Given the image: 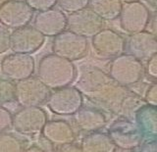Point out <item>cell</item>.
<instances>
[{
	"label": "cell",
	"mask_w": 157,
	"mask_h": 152,
	"mask_svg": "<svg viewBox=\"0 0 157 152\" xmlns=\"http://www.w3.org/2000/svg\"><path fill=\"white\" fill-rule=\"evenodd\" d=\"M37 77L49 89H57L71 86L77 78V69L72 61L51 53L40 59Z\"/></svg>",
	"instance_id": "cell-1"
},
{
	"label": "cell",
	"mask_w": 157,
	"mask_h": 152,
	"mask_svg": "<svg viewBox=\"0 0 157 152\" xmlns=\"http://www.w3.org/2000/svg\"><path fill=\"white\" fill-rule=\"evenodd\" d=\"M144 74V66L141 60L130 53H122L121 55L113 58L108 71V75L113 81L126 87L140 82Z\"/></svg>",
	"instance_id": "cell-2"
},
{
	"label": "cell",
	"mask_w": 157,
	"mask_h": 152,
	"mask_svg": "<svg viewBox=\"0 0 157 152\" xmlns=\"http://www.w3.org/2000/svg\"><path fill=\"white\" fill-rule=\"evenodd\" d=\"M46 104L55 115L73 116L82 107L83 96L78 87L67 86L50 92Z\"/></svg>",
	"instance_id": "cell-3"
},
{
	"label": "cell",
	"mask_w": 157,
	"mask_h": 152,
	"mask_svg": "<svg viewBox=\"0 0 157 152\" xmlns=\"http://www.w3.org/2000/svg\"><path fill=\"white\" fill-rule=\"evenodd\" d=\"M52 52L70 61H78L88 52L87 38L71 31H64L54 36L51 44Z\"/></svg>",
	"instance_id": "cell-4"
},
{
	"label": "cell",
	"mask_w": 157,
	"mask_h": 152,
	"mask_svg": "<svg viewBox=\"0 0 157 152\" xmlns=\"http://www.w3.org/2000/svg\"><path fill=\"white\" fill-rule=\"evenodd\" d=\"M50 89L38 77H29L15 83V100L22 107L39 106L46 102Z\"/></svg>",
	"instance_id": "cell-5"
},
{
	"label": "cell",
	"mask_w": 157,
	"mask_h": 152,
	"mask_svg": "<svg viewBox=\"0 0 157 152\" xmlns=\"http://www.w3.org/2000/svg\"><path fill=\"white\" fill-rule=\"evenodd\" d=\"M108 135L117 148L126 151L136 149L144 140L142 132L136 123L123 117L110 126Z\"/></svg>",
	"instance_id": "cell-6"
},
{
	"label": "cell",
	"mask_w": 157,
	"mask_h": 152,
	"mask_svg": "<svg viewBox=\"0 0 157 152\" xmlns=\"http://www.w3.org/2000/svg\"><path fill=\"white\" fill-rule=\"evenodd\" d=\"M47 121L46 112L39 106L23 107L13 115L12 127L19 134L33 136L41 134Z\"/></svg>",
	"instance_id": "cell-7"
},
{
	"label": "cell",
	"mask_w": 157,
	"mask_h": 152,
	"mask_svg": "<svg viewBox=\"0 0 157 152\" xmlns=\"http://www.w3.org/2000/svg\"><path fill=\"white\" fill-rule=\"evenodd\" d=\"M33 18V10L25 0H5L0 4V24L7 28L26 27Z\"/></svg>",
	"instance_id": "cell-8"
},
{
	"label": "cell",
	"mask_w": 157,
	"mask_h": 152,
	"mask_svg": "<svg viewBox=\"0 0 157 152\" xmlns=\"http://www.w3.org/2000/svg\"><path fill=\"white\" fill-rule=\"evenodd\" d=\"M151 17L148 7L140 1L125 3L119 15L120 27L128 33L145 31Z\"/></svg>",
	"instance_id": "cell-9"
},
{
	"label": "cell",
	"mask_w": 157,
	"mask_h": 152,
	"mask_svg": "<svg viewBox=\"0 0 157 152\" xmlns=\"http://www.w3.org/2000/svg\"><path fill=\"white\" fill-rule=\"evenodd\" d=\"M91 45L93 51L99 58L113 59L124 53L126 40L114 29L102 28L92 36Z\"/></svg>",
	"instance_id": "cell-10"
},
{
	"label": "cell",
	"mask_w": 157,
	"mask_h": 152,
	"mask_svg": "<svg viewBox=\"0 0 157 152\" xmlns=\"http://www.w3.org/2000/svg\"><path fill=\"white\" fill-rule=\"evenodd\" d=\"M67 28L69 31L88 38L104 28V21L90 8L86 7L70 13L67 17Z\"/></svg>",
	"instance_id": "cell-11"
},
{
	"label": "cell",
	"mask_w": 157,
	"mask_h": 152,
	"mask_svg": "<svg viewBox=\"0 0 157 152\" xmlns=\"http://www.w3.org/2000/svg\"><path fill=\"white\" fill-rule=\"evenodd\" d=\"M0 68L8 80L19 82L33 75L36 62L29 54L12 53L2 59Z\"/></svg>",
	"instance_id": "cell-12"
},
{
	"label": "cell",
	"mask_w": 157,
	"mask_h": 152,
	"mask_svg": "<svg viewBox=\"0 0 157 152\" xmlns=\"http://www.w3.org/2000/svg\"><path fill=\"white\" fill-rule=\"evenodd\" d=\"M45 42V36L34 27L26 26L14 29L10 36V49L14 53H36Z\"/></svg>",
	"instance_id": "cell-13"
},
{
	"label": "cell",
	"mask_w": 157,
	"mask_h": 152,
	"mask_svg": "<svg viewBox=\"0 0 157 152\" xmlns=\"http://www.w3.org/2000/svg\"><path fill=\"white\" fill-rule=\"evenodd\" d=\"M34 28L44 36L54 37L67 28V16L62 10L50 8L39 11L33 21Z\"/></svg>",
	"instance_id": "cell-14"
},
{
	"label": "cell",
	"mask_w": 157,
	"mask_h": 152,
	"mask_svg": "<svg viewBox=\"0 0 157 152\" xmlns=\"http://www.w3.org/2000/svg\"><path fill=\"white\" fill-rule=\"evenodd\" d=\"M129 91L130 89H128V87L122 86L112 81L103 89L87 99L90 100L93 104L101 107L102 109L118 115L122 101Z\"/></svg>",
	"instance_id": "cell-15"
},
{
	"label": "cell",
	"mask_w": 157,
	"mask_h": 152,
	"mask_svg": "<svg viewBox=\"0 0 157 152\" xmlns=\"http://www.w3.org/2000/svg\"><path fill=\"white\" fill-rule=\"evenodd\" d=\"M128 52L140 60H147L157 53L156 36L148 31L132 33L126 42Z\"/></svg>",
	"instance_id": "cell-16"
},
{
	"label": "cell",
	"mask_w": 157,
	"mask_h": 152,
	"mask_svg": "<svg viewBox=\"0 0 157 152\" xmlns=\"http://www.w3.org/2000/svg\"><path fill=\"white\" fill-rule=\"evenodd\" d=\"M113 80L104 71L98 68H90L82 73L78 82V88L87 98L96 94Z\"/></svg>",
	"instance_id": "cell-17"
},
{
	"label": "cell",
	"mask_w": 157,
	"mask_h": 152,
	"mask_svg": "<svg viewBox=\"0 0 157 152\" xmlns=\"http://www.w3.org/2000/svg\"><path fill=\"white\" fill-rule=\"evenodd\" d=\"M41 135L57 146L71 143L76 139L72 126L63 120L47 121L41 131Z\"/></svg>",
	"instance_id": "cell-18"
},
{
	"label": "cell",
	"mask_w": 157,
	"mask_h": 152,
	"mask_svg": "<svg viewBox=\"0 0 157 152\" xmlns=\"http://www.w3.org/2000/svg\"><path fill=\"white\" fill-rule=\"evenodd\" d=\"M74 123L78 130L85 132L99 131L105 127L107 119L102 111L90 107H82L73 115Z\"/></svg>",
	"instance_id": "cell-19"
},
{
	"label": "cell",
	"mask_w": 157,
	"mask_h": 152,
	"mask_svg": "<svg viewBox=\"0 0 157 152\" xmlns=\"http://www.w3.org/2000/svg\"><path fill=\"white\" fill-rule=\"evenodd\" d=\"M136 124L142 132L144 139H156L157 110L156 106L142 105L135 114Z\"/></svg>",
	"instance_id": "cell-20"
},
{
	"label": "cell",
	"mask_w": 157,
	"mask_h": 152,
	"mask_svg": "<svg viewBox=\"0 0 157 152\" xmlns=\"http://www.w3.org/2000/svg\"><path fill=\"white\" fill-rule=\"evenodd\" d=\"M116 149L109 135L98 131L88 132L81 142V150L83 152H114Z\"/></svg>",
	"instance_id": "cell-21"
},
{
	"label": "cell",
	"mask_w": 157,
	"mask_h": 152,
	"mask_svg": "<svg viewBox=\"0 0 157 152\" xmlns=\"http://www.w3.org/2000/svg\"><path fill=\"white\" fill-rule=\"evenodd\" d=\"M88 6L103 21H114L119 18L123 3L122 0H90Z\"/></svg>",
	"instance_id": "cell-22"
},
{
	"label": "cell",
	"mask_w": 157,
	"mask_h": 152,
	"mask_svg": "<svg viewBox=\"0 0 157 152\" xmlns=\"http://www.w3.org/2000/svg\"><path fill=\"white\" fill-rule=\"evenodd\" d=\"M24 142L12 134H0V152H23L25 151Z\"/></svg>",
	"instance_id": "cell-23"
},
{
	"label": "cell",
	"mask_w": 157,
	"mask_h": 152,
	"mask_svg": "<svg viewBox=\"0 0 157 152\" xmlns=\"http://www.w3.org/2000/svg\"><path fill=\"white\" fill-rule=\"evenodd\" d=\"M15 100V83L10 80L0 78V105Z\"/></svg>",
	"instance_id": "cell-24"
},
{
	"label": "cell",
	"mask_w": 157,
	"mask_h": 152,
	"mask_svg": "<svg viewBox=\"0 0 157 152\" xmlns=\"http://www.w3.org/2000/svg\"><path fill=\"white\" fill-rule=\"evenodd\" d=\"M90 0H57L58 6L62 11L68 13H74L78 10L88 7Z\"/></svg>",
	"instance_id": "cell-25"
},
{
	"label": "cell",
	"mask_w": 157,
	"mask_h": 152,
	"mask_svg": "<svg viewBox=\"0 0 157 152\" xmlns=\"http://www.w3.org/2000/svg\"><path fill=\"white\" fill-rule=\"evenodd\" d=\"M33 11H44L53 8L57 4V0H25Z\"/></svg>",
	"instance_id": "cell-26"
},
{
	"label": "cell",
	"mask_w": 157,
	"mask_h": 152,
	"mask_svg": "<svg viewBox=\"0 0 157 152\" xmlns=\"http://www.w3.org/2000/svg\"><path fill=\"white\" fill-rule=\"evenodd\" d=\"M13 115L7 108L0 105V134L6 131L12 127Z\"/></svg>",
	"instance_id": "cell-27"
},
{
	"label": "cell",
	"mask_w": 157,
	"mask_h": 152,
	"mask_svg": "<svg viewBox=\"0 0 157 152\" xmlns=\"http://www.w3.org/2000/svg\"><path fill=\"white\" fill-rule=\"evenodd\" d=\"M146 77L155 82L157 80V53L147 59V64L144 68Z\"/></svg>",
	"instance_id": "cell-28"
},
{
	"label": "cell",
	"mask_w": 157,
	"mask_h": 152,
	"mask_svg": "<svg viewBox=\"0 0 157 152\" xmlns=\"http://www.w3.org/2000/svg\"><path fill=\"white\" fill-rule=\"evenodd\" d=\"M144 100L146 104L157 106V85L155 82L147 86L144 96Z\"/></svg>",
	"instance_id": "cell-29"
},
{
	"label": "cell",
	"mask_w": 157,
	"mask_h": 152,
	"mask_svg": "<svg viewBox=\"0 0 157 152\" xmlns=\"http://www.w3.org/2000/svg\"><path fill=\"white\" fill-rule=\"evenodd\" d=\"M10 36L8 28L0 26V54L7 52L10 49Z\"/></svg>",
	"instance_id": "cell-30"
},
{
	"label": "cell",
	"mask_w": 157,
	"mask_h": 152,
	"mask_svg": "<svg viewBox=\"0 0 157 152\" xmlns=\"http://www.w3.org/2000/svg\"><path fill=\"white\" fill-rule=\"evenodd\" d=\"M39 146H40L42 151H47V152L55 151V146H54V144L42 135L39 137Z\"/></svg>",
	"instance_id": "cell-31"
},
{
	"label": "cell",
	"mask_w": 157,
	"mask_h": 152,
	"mask_svg": "<svg viewBox=\"0 0 157 152\" xmlns=\"http://www.w3.org/2000/svg\"><path fill=\"white\" fill-rule=\"evenodd\" d=\"M57 151H65V152H70V151H82L81 150V146L76 145L74 142H71V143H66L63 145H59L57 146V149H55Z\"/></svg>",
	"instance_id": "cell-32"
},
{
	"label": "cell",
	"mask_w": 157,
	"mask_h": 152,
	"mask_svg": "<svg viewBox=\"0 0 157 152\" xmlns=\"http://www.w3.org/2000/svg\"><path fill=\"white\" fill-rule=\"evenodd\" d=\"M156 15H151V17H150V20H149V22H148V25H147V27L149 26V28H150V32H152L153 34H155L156 36Z\"/></svg>",
	"instance_id": "cell-33"
},
{
	"label": "cell",
	"mask_w": 157,
	"mask_h": 152,
	"mask_svg": "<svg viewBox=\"0 0 157 152\" xmlns=\"http://www.w3.org/2000/svg\"><path fill=\"white\" fill-rule=\"evenodd\" d=\"M25 151H28V152H31V151H36V152H41L42 149L40 148L39 145H32L31 147H29L28 149H25Z\"/></svg>",
	"instance_id": "cell-34"
},
{
	"label": "cell",
	"mask_w": 157,
	"mask_h": 152,
	"mask_svg": "<svg viewBox=\"0 0 157 152\" xmlns=\"http://www.w3.org/2000/svg\"><path fill=\"white\" fill-rule=\"evenodd\" d=\"M145 1L149 4V6L154 10H156V6H157V0H145Z\"/></svg>",
	"instance_id": "cell-35"
},
{
	"label": "cell",
	"mask_w": 157,
	"mask_h": 152,
	"mask_svg": "<svg viewBox=\"0 0 157 152\" xmlns=\"http://www.w3.org/2000/svg\"><path fill=\"white\" fill-rule=\"evenodd\" d=\"M125 3H130V2H136V1H140V0H122Z\"/></svg>",
	"instance_id": "cell-36"
}]
</instances>
